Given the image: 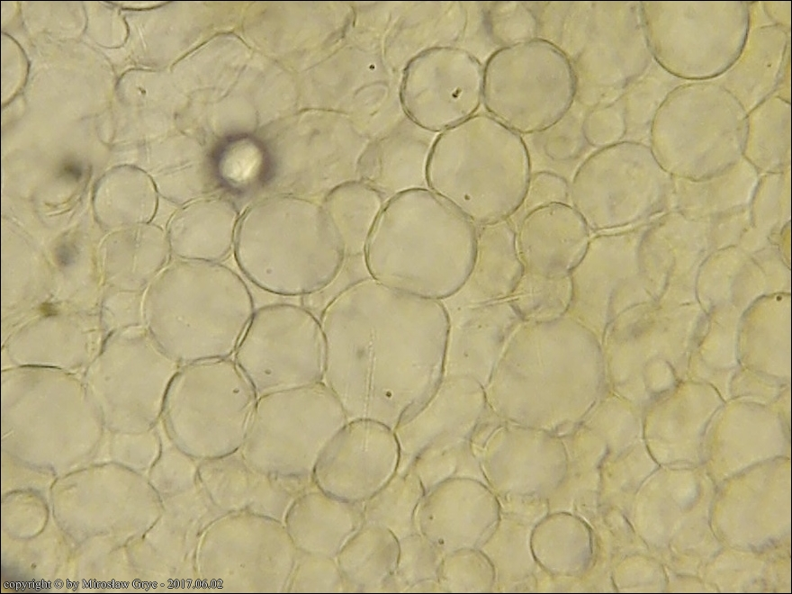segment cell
Returning a JSON list of instances; mask_svg holds the SVG:
<instances>
[{"instance_id":"6da1fadb","label":"cell","mask_w":792,"mask_h":594,"mask_svg":"<svg viewBox=\"0 0 792 594\" xmlns=\"http://www.w3.org/2000/svg\"><path fill=\"white\" fill-rule=\"evenodd\" d=\"M325 338L324 383L348 420L395 429L436 392L445 374L448 312L441 301L362 280L319 317Z\"/></svg>"},{"instance_id":"7a4b0ae2","label":"cell","mask_w":792,"mask_h":594,"mask_svg":"<svg viewBox=\"0 0 792 594\" xmlns=\"http://www.w3.org/2000/svg\"><path fill=\"white\" fill-rule=\"evenodd\" d=\"M476 226L428 188L388 200L368 238L373 279L415 296L444 301L465 283L474 259Z\"/></svg>"},{"instance_id":"3957f363","label":"cell","mask_w":792,"mask_h":594,"mask_svg":"<svg viewBox=\"0 0 792 594\" xmlns=\"http://www.w3.org/2000/svg\"><path fill=\"white\" fill-rule=\"evenodd\" d=\"M233 253L241 273L256 287L300 298L326 288L346 258L321 204L302 196L269 198L247 208Z\"/></svg>"},{"instance_id":"277c9868","label":"cell","mask_w":792,"mask_h":594,"mask_svg":"<svg viewBox=\"0 0 792 594\" xmlns=\"http://www.w3.org/2000/svg\"><path fill=\"white\" fill-rule=\"evenodd\" d=\"M151 295L153 339L179 364L233 356L255 312L244 279L221 263H177Z\"/></svg>"},{"instance_id":"5b68a950","label":"cell","mask_w":792,"mask_h":594,"mask_svg":"<svg viewBox=\"0 0 792 594\" xmlns=\"http://www.w3.org/2000/svg\"><path fill=\"white\" fill-rule=\"evenodd\" d=\"M531 174L530 153L521 135L490 115L477 114L437 135L427 184L481 226L516 212Z\"/></svg>"},{"instance_id":"8992f818","label":"cell","mask_w":792,"mask_h":594,"mask_svg":"<svg viewBox=\"0 0 792 594\" xmlns=\"http://www.w3.org/2000/svg\"><path fill=\"white\" fill-rule=\"evenodd\" d=\"M747 114L721 85L685 82L669 94L657 111L648 146L671 176L708 179L742 158Z\"/></svg>"},{"instance_id":"52a82bcc","label":"cell","mask_w":792,"mask_h":594,"mask_svg":"<svg viewBox=\"0 0 792 594\" xmlns=\"http://www.w3.org/2000/svg\"><path fill=\"white\" fill-rule=\"evenodd\" d=\"M560 39L590 109L617 101L652 61L638 2L572 3Z\"/></svg>"},{"instance_id":"ba28073f","label":"cell","mask_w":792,"mask_h":594,"mask_svg":"<svg viewBox=\"0 0 792 594\" xmlns=\"http://www.w3.org/2000/svg\"><path fill=\"white\" fill-rule=\"evenodd\" d=\"M641 14L652 60L684 82L722 76L750 31V2H641Z\"/></svg>"},{"instance_id":"9c48e42d","label":"cell","mask_w":792,"mask_h":594,"mask_svg":"<svg viewBox=\"0 0 792 594\" xmlns=\"http://www.w3.org/2000/svg\"><path fill=\"white\" fill-rule=\"evenodd\" d=\"M577 93L569 58L536 38L503 47L483 67L482 103L490 115L519 135L542 133L571 110Z\"/></svg>"},{"instance_id":"30bf717a","label":"cell","mask_w":792,"mask_h":594,"mask_svg":"<svg viewBox=\"0 0 792 594\" xmlns=\"http://www.w3.org/2000/svg\"><path fill=\"white\" fill-rule=\"evenodd\" d=\"M347 421L324 382L264 394L256 400L239 452L256 470L306 480Z\"/></svg>"},{"instance_id":"8fae6325","label":"cell","mask_w":792,"mask_h":594,"mask_svg":"<svg viewBox=\"0 0 792 594\" xmlns=\"http://www.w3.org/2000/svg\"><path fill=\"white\" fill-rule=\"evenodd\" d=\"M674 177L650 147L623 140L597 149L570 182V204L591 232L623 230L649 217L673 199Z\"/></svg>"},{"instance_id":"7c38bea8","label":"cell","mask_w":792,"mask_h":594,"mask_svg":"<svg viewBox=\"0 0 792 594\" xmlns=\"http://www.w3.org/2000/svg\"><path fill=\"white\" fill-rule=\"evenodd\" d=\"M326 346L319 318L302 304L256 310L234 361L257 396L323 382Z\"/></svg>"},{"instance_id":"4fadbf2b","label":"cell","mask_w":792,"mask_h":594,"mask_svg":"<svg viewBox=\"0 0 792 594\" xmlns=\"http://www.w3.org/2000/svg\"><path fill=\"white\" fill-rule=\"evenodd\" d=\"M166 398L168 409L195 418L197 451L219 458L241 448L258 398L234 359L198 361L180 367Z\"/></svg>"},{"instance_id":"5bb4252c","label":"cell","mask_w":792,"mask_h":594,"mask_svg":"<svg viewBox=\"0 0 792 594\" xmlns=\"http://www.w3.org/2000/svg\"><path fill=\"white\" fill-rule=\"evenodd\" d=\"M482 86L483 67L476 58L459 48L438 47L409 62L400 100L409 120L439 134L474 115Z\"/></svg>"},{"instance_id":"9a60e30c","label":"cell","mask_w":792,"mask_h":594,"mask_svg":"<svg viewBox=\"0 0 792 594\" xmlns=\"http://www.w3.org/2000/svg\"><path fill=\"white\" fill-rule=\"evenodd\" d=\"M399 463L393 429L371 418L348 420L320 454L312 482L326 494L364 503L395 475Z\"/></svg>"},{"instance_id":"2e32d148","label":"cell","mask_w":792,"mask_h":594,"mask_svg":"<svg viewBox=\"0 0 792 594\" xmlns=\"http://www.w3.org/2000/svg\"><path fill=\"white\" fill-rule=\"evenodd\" d=\"M447 312L444 377H470L484 388L523 320L508 299Z\"/></svg>"},{"instance_id":"e0dca14e","label":"cell","mask_w":792,"mask_h":594,"mask_svg":"<svg viewBox=\"0 0 792 594\" xmlns=\"http://www.w3.org/2000/svg\"><path fill=\"white\" fill-rule=\"evenodd\" d=\"M484 388L470 377H444L433 395L394 429L400 446L397 472H406L418 453L445 436L472 437L486 409Z\"/></svg>"},{"instance_id":"ac0fdd59","label":"cell","mask_w":792,"mask_h":594,"mask_svg":"<svg viewBox=\"0 0 792 594\" xmlns=\"http://www.w3.org/2000/svg\"><path fill=\"white\" fill-rule=\"evenodd\" d=\"M515 230L524 270L546 276L570 275L592 238L581 216L566 203L549 204L529 212Z\"/></svg>"},{"instance_id":"d6986e66","label":"cell","mask_w":792,"mask_h":594,"mask_svg":"<svg viewBox=\"0 0 792 594\" xmlns=\"http://www.w3.org/2000/svg\"><path fill=\"white\" fill-rule=\"evenodd\" d=\"M437 133L410 120L370 140L358 162V179L385 202L410 190L428 188L427 168Z\"/></svg>"},{"instance_id":"ffe728a7","label":"cell","mask_w":792,"mask_h":594,"mask_svg":"<svg viewBox=\"0 0 792 594\" xmlns=\"http://www.w3.org/2000/svg\"><path fill=\"white\" fill-rule=\"evenodd\" d=\"M490 501L471 481H446L427 491L415 515V526L443 553L475 545L489 520Z\"/></svg>"},{"instance_id":"44dd1931","label":"cell","mask_w":792,"mask_h":594,"mask_svg":"<svg viewBox=\"0 0 792 594\" xmlns=\"http://www.w3.org/2000/svg\"><path fill=\"white\" fill-rule=\"evenodd\" d=\"M524 273L516 230L507 219L476 226L475 255L464 285L441 301L446 310L507 300Z\"/></svg>"},{"instance_id":"7402d4cb","label":"cell","mask_w":792,"mask_h":594,"mask_svg":"<svg viewBox=\"0 0 792 594\" xmlns=\"http://www.w3.org/2000/svg\"><path fill=\"white\" fill-rule=\"evenodd\" d=\"M789 33L773 24L750 28L737 60L711 81L728 90L748 113L775 94L790 62Z\"/></svg>"},{"instance_id":"603a6c76","label":"cell","mask_w":792,"mask_h":594,"mask_svg":"<svg viewBox=\"0 0 792 594\" xmlns=\"http://www.w3.org/2000/svg\"><path fill=\"white\" fill-rule=\"evenodd\" d=\"M291 515V536L298 548L331 558L364 525L362 502L343 500L319 489L302 495Z\"/></svg>"},{"instance_id":"cb8c5ba5","label":"cell","mask_w":792,"mask_h":594,"mask_svg":"<svg viewBox=\"0 0 792 594\" xmlns=\"http://www.w3.org/2000/svg\"><path fill=\"white\" fill-rule=\"evenodd\" d=\"M239 218L235 205L226 200L189 207L173 219L172 248L193 261L222 263L234 250Z\"/></svg>"},{"instance_id":"d4e9b609","label":"cell","mask_w":792,"mask_h":594,"mask_svg":"<svg viewBox=\"0 0 792 594\" xmlns=\"http://www.w3.org/2000/svg\"><path fill=\"white\" fill-rule=\"evenodd\" d=\"M399 553V539L390 530L364 524L336 557L343 590L387 592Z\"/></svg>"},{"instance_id":"484cf974","label":"cell","mask_w":792,"mask_h":594,"mask_svg":"<svg viewBox=\"0 0 792 594\" xmlns=\"http://www.w3.org/2000/svg\"><path fill=\"white\" fill-rule=\"evenodd\" d=\"M742 158L759 174L789 169L790 103L772 95L748 112Z\"/></svg>"},{"instance_id":"4316f807","label":"cell","mask_w":792,"mask_h":594,"mask_svg":"<svg viewBox=\"0 0 792 594\" xmlns=\"http://www.w3.org/2000/svg\"><path fill=\"white\" fill-rule=\"evenodd\" d=\"M320 204L338 233L346 257L364 256L368 238L385 204L382 195L356 180L331 190Z\"/></svg>"},{"instance_id":"83f0119b","label":"cell","mask_w":792,"mask_h":594,"mask_svg":"<svg viewBox=\"0 0 792 594\" xmlns=\"http://www.w3.org/2000/svg\"><path fill=\"white\" fill-rule=\"evenodd\" d=\"M758 180V171L742 158L725 172L708 179L674 177L673 199L683 210H743L751 202Z\"/></svg>"},{"instance_id":"f1b7e54d","label":"cell","mask_w":792,"mask_h":594,"mask_svg":"<svg viewBox=\"0 0 792 594\" xmlns=\"http://www.w3.org/2000/svg\"><path fill=\"white\" fill-rule=\"evenodd\" d=\"M425 490L411 471L395 475L364 505L365 525L390 530L399 540L416 533L415 515Z\"/></svg>"},{"instance_id":"f546056e","label":"cell","mask_w":792,"mask_h":594,"mask_svg":"<svg viewBox=\"0 0 792 594\" xmlns=\"http://www.w3.org/2000/svg\"><path fill=\"white\" fill-rule=\"evenodd\" d=\"M684 81L669 74L653 60L646 71L620 97L627 140L649 143L652 120L669 94ZM625 138V140H626Z\"/></svg>"},{"instance_id":"4dcf8cb0","label":"cell","mask_w":792,"mask_h":594,"mask_svg":"<svg viewBox=\"0 0 792 594\" xmlns=\"http://www.w3.org/2000/svg\"><path fill=\"white\" fill-rule=\"evenodd\" d=\"M523 321H548L567 314L572 301L570 275L546 276L524 270L508 298Z\"/></svg>"},{"instance_id":"1f68e13d","label":"cell","mask_w":792,"mask_h":594,"mask_svg":"<svg viewBox=\"0 0 792 594\" xmlns=\"http://www.w3.org/2000/svg\"><path fill=\"white\" fill-rule=\"evenodd\" d=\"M399 542L397 566L387 592L441 590L437 578L444 553L418 532L401 538Z\"/></svg>"},{"instance_id":"d6a6232c","label":"cell","mask_w":792,"mask_h":594,"mask_svg":"<svg viewBox=\"0 0 792 594\" xmlns=\"http://www.w3.org/2000/svg\"><path fill=\"white\" fill-rule=\"evenodd\" d=\"M472 461H475V454L471 438L451 437L428 444L414 457L407 471L418 477L426 493L447 481L464 463Z\"/></svg>"},{"instance_id":"836d02e7","label":"cell","mask_w":792,"mask_h":594,"mask_svg":"<svg viewBox=\"0 0 792 594\" xmlns=\"http://www.w3.org/2000/svg\"><path fill=\"white\" fill-rule=\"evenodd\" d=\"M488 5L486 25L491 38L501 48L536 39L538 20L526 4L495 2Z\"/></svg>"},{"instance_id":"e575fe53","label":"cell","mask_w":792,"mask_h":594,"mask_svg":"<svg viewBox=\"0 0 792 594\" xmlns=\"http://www.w3.org/2000/svg\"><path fill=\"white\" fill-rule=\"evenodd\" d=\"M482 555L474 552H451L443 557L437 581L441 590H483L488 570Z\"/></svg>"},{"instance_id":"d590c367","label":"cell","mask_w":792,"mask_h":594,"mask_svg":"<svg viewBox=\"0 0 792 594\" xmlns=\"http://www.w3.org/2000/svg\"><path fill=\"white\" fill-rule=\"evenodd\" d=\"M554 203L570 204V182L554 172H532L524 199L508 220L516 227L529 212Z\"/></svg>"},{"instance_id":"8d00e7d4","label":"cell","mask_w":792,"mask_h":594,"mask_svg":"<svg viewBox=\"0 0 792 594\" xmlns=\"http://www.w3.org/2000/svg\"><path fill=\"white\" fill-rule=\"evenodd\" d=\"M588 145L600 149L625 140L626 123L620 98L613 104L590 108L582 121Z\"/></svg>"},{"instance_id":"74e56055","label":"cell","mask_w":792,"mask_h":594,"mask_svg":"<svg viewBox=\"0 0 792 594\" xmlns=\"http://www.w3.org/2000/svg\"><path fill=\"white\" fill-rule=\"evenodd\" d=\"M302 553L294 577V590L344 591L340 572L334 558Z\"/></svg>"},{"instance_id":"f35d334b","label":"cell","mask_w":792,"mask_h":594,"mask_svg":"<svg viewBox=\"0 0 792 594\" xmlns=\"http://www.w3.org/2000/svg\"><path fill=\"white\" fill-rule=\"evenodd\" d=\"M582 121L562 118L545 130L542 143L545 157L554 162H570L580 158L590 147L582 132Z\"/></svg>"},{"instance_id":"ab89813d","label":"cell","mask_w":792,"mask_h":594,"mask_svg":"<svg viewBox=\"0 0 792 594\" xmlns=\"http://www.w3.org/2000/svg\"><path fill=\"white\" fill-rule=\"evenodd\" d=\"M367 278H371V275L364 256L346 257L337 277L321 291L302 297L301 304L319 318L328 303L338 294L351 285Z\"/></svg>"},{"instance_id":"60d3db41","label":"cell","mask_w":792,"mask_h":594,"mask_svg":"<svg viewBox=\"0 0 792 594\" xmlns=\"http://www.w3.org/2000/svg\"><path fill=\"white\" fill-rule=\"evenodd\" d=\"M261 155L256 145L246 140L238 142L222 156L220 166L222 176L233 183L248 182L257 172Z\"/></svg>"},{"instance_id":"b9f144b4","label":"cell","mask_w":792,"mask_h":594,"mask_svg":"<svg viewBox=\"0 0 792 594\" xmlns=\"http://www.w3.org/2000/svg\"><path fill=\"white\" fill-rule=\"evenodd\" d=\"M790 5L787 2H761L762 10L770 22L790 32Z\"/></svg>"}]
</instances>
